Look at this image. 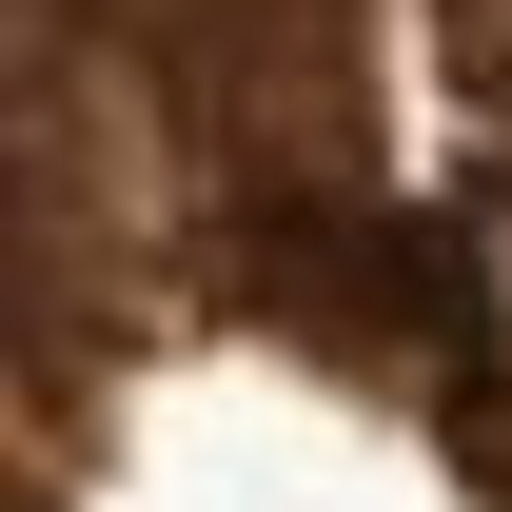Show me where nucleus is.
I'll return each instance as SVG.
<instances>
[{"label":"nucleus","instance_id":"nucleus-1","mask_svg":"<svg viewBox=\"0 0 512 512\" xmlns=\"http://www.w3.org/2000/svg\"><path fill=\"white\" fill-rule=\"evenodd\" d=\"M276 276H296V296H335V316H375V335H434V355H473V335H493L473 237H434V217H296V237H276Z\"/></svg>","mask_w":512,"mask_h":512}]
</instances>
